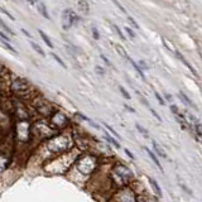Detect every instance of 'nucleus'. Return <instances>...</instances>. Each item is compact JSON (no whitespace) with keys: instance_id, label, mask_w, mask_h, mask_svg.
Returning a JSON list of instances; mask_svg holds the SVG:
<instances>
[{"instance_id":"nucleus-19","label":"nucleus","mask_w":202,"mask_h":202,"mask_svg":"<svg viewBox=\"0 0 202 202\" xmlns=\"http://www.w3.org/2000/svg\"><path fill=\"white\" fill-rule=\"evenodd\" d=\"M119 90H120V92L123 93V96H124V97H125L126 100H130V98H131V96H130V95L128 93V91H126V90H125V88H124L123 86H120V87H119Z\"/></svg>"},{"instance_id":"nucleus-2","label":"nucleus","mask_w":202,"mask_h":202,"mask_svg":"<svg viewBox=\"0 0 202 202\" xmlns=\"http://www.w3.org/2000/svg\"><path fill=\"white\" fill-rule=\"evenodd\" d=\"M10 90L17 95H22V93H25L30 90V85L25 80L18 78V80H14L10 83Z\"/></svg>"},{"instance_id":"nucleus-23","label":"nucleus","mask_w":202,"mask_h":202,"mask_svg":"<svg viewBox=\"0 0 202 202\" xmlns=\"http://www.w3.org/2000/svg\"><path fill=\"white\" fill-rule=\"evenodd\" d=\"M0 12H2V13H4V14H5L7 17H8V18H10V20H15V19H14V17H13V15H12L10 13H8V12H7V10H5L4 8H2V7H0Z\"/></svg>"},{"instance_id":"nucleus-24","label":"nucleus","mask_w":202,"mask_h":202,"mask_svg":"<svg viewBox=\"0 0 202 202\" xmlns=\"http://www.w3.org/2000/svg\"><path fill=\"white\" fill-rule=\"evenodd\" d=\"M155 97H157V100L159 101V104H160V105H165V101H164V98H163V97H162V96L158 93V92H155Z\"/></svg>"},{"instance_id":"nucleus-17","label":"nucleus","mask_w":202,"mask_h":202,"mask_svg":"<svg viewBox=\"0 0 202 202\" xmlns=\"http://www.w3.org/2000/svg\"><path fill=\"white\" fill-rule=\"evenodd\" d=\"M135 126H137V129H138V130H139V131L143 134V135H144L145 138H148V137H149V133H148V131H147V130H145L143 126H140L139 124H135Z\"/></svg>"},{"instance_id":"nucleus-1","label":"nucleus","mask_w":202,"mask_h":202,"mask_svg":"<svg viewBox=\"0 0 202 202\" xmlns=\"http://www.w3.org/2000/svg\"><path fill=\"white\" fill-rule=\"evenodd\" d=\"M76 164H77V168L81 171V173L87 176V174L92 173V171H93L95 164H96V158L92 157V155L86 154V155L80 157V160Z\"/></svg>"},{"instance_id":"nucleus-20","label":"nucleus","mask_w":202,"mask_h":202,"mask_svg":"<svg viewBox=\"0 0 202 202\" xmlns=\"http://www.w3.org/2000/svg\"><path fill=\"white\" fill-rule=\"evenodd\" d=\"M52 57H53V58L57 61V63H59V64L63 67V68H66V64H64V62H63V61H62V59H61V58H59V57H58L56 53H52Z\"/></svg>"},{"instance_id":"nucleus-30","label":"nucleus","mask_w":202,"mask_h":202,"mask_svg":"<svg viewBox=\"0 0 202 202\" xmlns=\"http://www.w3.org/2000/svg\"><path fill=\"white\" fill-rule=\"evenodd\" d=\"M128 20H129V22H130V23H131V24H133V25H134V27H135V28H137V29H138V28H139V25H138V24H137V23H135V20H134V19H133V18H129V19H128Z\"/></svg>"},{"instance_id":"nucleus-13","label":"nucleus","mask_w":202,"mask_h":202,"mask_svg":"<svg viewBox=\"0 0 202 202\" xmlns=\"http://www.w3.org/2000/svg\"><path fill=\"white\" fill-rule=\"evenodd\" d=\"M178 96H179V98H182V100L184 101V103H186L188 106H192V108H194V109H196V106L193 105V103H192V101H191V100H189V98H188L183 92H179V93H178Z\"/></svg>"},{"instance_id":"nucleus-4","label":"nucleus","mask_w":202,"mask_h":202,"mask_svg":"<svg viewBox=\"0 0 202 202\" xmlns=\"http://www.w3.org/2000/svg\"><path fill=\"white\" fill-rule=\"evenodd\" d=\"M37 111L39 114H42V115H52L51 114L52 108H51V105L48 103H46V101H44V103H42V105L37 106Z\"/></svg>"},{"instance_id":"nucleus-10","label":"nucleus","mask_w":202,"mask_h":202,"mask_svg":"<svg viewBox=\"0 0 202 202\" xmlns=\"http://www.w3.org/2000/svg\"><path fill=\"white\" fill-rule=\"evenodd\" d=\"M153 148H154V150L157 152V154H158V155H160V157H163V158H167L165 152H164V150H163L158 144H157V142H154V140H153Z\"/></svg>"},{"instance_id":"nucleus-6","label":"nucleus","mask_w":202,"mask_h":202,"mask_svg":"<svg viewBox=\"0 0 202 202\" xmlns=\"http://www.w3.org/2000/svg\"><path fill=\"white\" fill-rule=\"evenodd\" d=\"M129 61H130V63L133 64V67H134V68H135V71L139 73V76L143 78V80H145V76H144V72H143V70L140 68V67H139V64L138 63H135V61H133L131 58H129Z\"/></svg>"},{"instance_id":"nucleus-35","label":"nucleus","mask_w":202,"mask_h":202,"mask_svg":"<svg viewBox=\"0 0 202 202\" xmlns=\"http://www.w3.org/2000/svg\"><path fill=\"white\" fill-rule=\"evenodd\" d=\"M22 32H23V33H24V34H25V36H27V37H29V38H30V34H29V33H28V32H27V30H25V29H22Z\"/></svg>"},{"instance_id":"nucleus-15","label":"nucleus","mask_w":202,"mask_h":202,"mask_svg":"<svg viewBox=\"0 0 202 202\" xmlns=\"http://www.w3.org/2000/svg\"><path fill=\"white\" fill-rule=\"evenodd\" d=\"M111 25H113V28L115 29V32L118 33V36H119V37H120V38H121L123 41H126V38H125V36L123 34V32L120 30V28H119V27H118L116 24H114V23H111Z\"/></svg>"},{"instance_id":"nucleus-29","label":"nucleus","mask_w":202,"mask_h":202,"mask_svg":"<svg viewBox=\"0 0 202 202\" xmlns=\"http://www.w3.org/2000/svg\"><path fill=\"white\" fill-rule=\"evenodd\" d=\"M100 57H101V59H104V62H105V63H106L108 66H111V63H110V61H109V59H108V58H106V57H105L104 54H101Z\"/></svg>"},{"instance_id":"nucleus-27","label":"nucleus","mask_w":202,"mask_h":202,"mask_svg":"<svg viewBox=\"0 0 202 202\" xmlns=\"http://www.w3.org/2000/svg\"><path fill=\"white\" fill-rule=\"evenodd\" d=\"M113 3H114V4H115V5H116L121 12H124V13H125V9L123 8V5H121V4H119V3H118V0H113Z\"/></svg>"},{"instance_id":"nucleus-25","label":"nucleus","mask_w":202,"mask_h":202,"mask_svg":"<svg viewBox=\"0 0 202 202\" xmlns=\"http://www.w3.org/2000/svg\"><path fill=\"white\" fill-rule=\"evenodd\" d=\"M149 110H150V113L153 114V116H154V118H155V119H157L158 121H162V118H160V116H159V115L157 114V111H155L154 109H152V108H149Z\"/></svg>"},{"instance_id":"nucleus-36","label":"nucleus","mask_w":202,"mask_h":202,"mask_svg":"<svg viewBox=\"0 0 202 202\" xmlns=\"http://www.w3.org/2000/svg\"><path fill=\"white\" fill-rule=\"evenodd\" d=\"M165 97H167V100H169V101H171V100H172V97H171V96H169V95H165Z\"/></svg>"},{"instance_id":"nucleus-5","label":"nucleus","mask_w":202,"mask_h":202,"mask_svg":"<svg viewBox=\"0 0 202 202\" xmlns=\"http://www.w3.org/2000/svg\"><path fill=\"white\" fill-rule=\"evenodd\" d=\"M144 149H145V152H147V153L149 154V157H150V159H152V160H153V162L155 163V165H157V167L159 168V169H160L162 172H163V168H162V165H160V163H159V160H158V158L155 157V153H154V152H152V150H150V149H148V148H144Z\"/></svg>"},{"instance_id":"nucleus-12","label":"nucleus","mask_w":202,"mask_h":202,"mask_svg":"<svg viewBox=\"0 0 202 202\" xmlns=\"http://www.w3.org/2000/svg\"><path fill=\"white\" fill-rule=\"evenodd\" d=\"M78 7H80V9H81L85 14H88L90 8H88V4L85 2V0H80V2H78Z\"/></svg>"},{"instance_id":"nucleus-21","label":"nucleus","mask_w":202,"mask_h":202,"mask_svg":"<svg viewBox=\"0 0 202 202\" xmlns=\"http://www.w3.org/2000/svg\"><path fill=\"white\" fill-rule=\"evenodd\" d=\"M125 32L128 33V34H129V37H130L131 39H134V38H135V33H134V30H133L131 28L126 27V28H125Z\"/></svg>"},{"instance_id":"nucleus-22","label":"nucleus","mask_w":202,"mask_h":202,"mask_svg":"<svg viewBox=\"0 0 202 202\" xmlns=\"http://www.w3.org/2000/svg\"><path fill=\"white\" fill-rule=\"evenodd\" d=\"M106 139H108V140H109V142H110L111 144H114V145H115L116 148H120V144L118 143V140H115V139H113L111 137H109V135H108V134H106Z\"/></svg>"},{"instance_id":"nucleus-18","label":"nucleus","mask_w":202,"mask_h":202,"mask_svg":"<svg viewBox=\"0 0 202 202\" xmlns=\"http://www.w3.org/2000/svg\"><path fill=\"white\" fill-rule=\"evenodd\" d=\"M104 126H105V128H106V129H108V130H109V131H110V133L113 134V135H114V137H116V138H119V134H118V133H116V131H115V130H114V129H113V128H111V126H110L109 124H106V123H104Z\"/></svg>"},{"instance_id":"nucleus-3","label":"nucleus","mask_w":202,"mask_h":202,"mask_svg":"<svg viewBox=\"0 0 202 202\" xmlns=\"http://www.w3.org/2000/svg\"><path fill=\"white\" fill-rule=\"evenodd\" d=\"M63 28L64 29H70L73 24H77V23H80V17H77L72 10H70V9H66L64 12H63Z\"/></svg>"},{"instance_id":"nucleus-26","label":"nucleus","mask_w":202,"mask_h":202,"mask_svg":"<svg viewBox=\"0 0 202 202\" xmlns=\"http://www.w3.org/2000/svg\"><path fill=\"white\" fill-rule=\"evenodd\" d=\"M92 34H93V38H95V39H98V38H100L98 32H97V29H96V28H92Z\"/></svg>"},{"instance_id":"nucleus-11","label":"nucleus","mask_w":202,"mask_h":202,"mask_svg":"<svg viewBox=\"0 0 202 202\" xmlns=\"http://www.w3.org/2000/svg\"><path fill=\"white\" fill-rule=\"evenodd\" d=\"M149 182H150V184L153 186V188H154V191L157 192V194L160 197L162 196V189H160V187H159V184L157 183V181L155 179H152V178H149Z\"/></svg>"},{"instance_id":"nucleus-16","label":"nucleus","mask_w":202,"mask_h":202,"mask_svg":"<svg viewBox=\"0 0 202 202\" xmlns=\"http://www.w3.org/2000/svg\"><path fill=\"white\" fill-rule=\"evenodd\" d=\"M115 47H116V51L119 52V54H120V56H123L124 58H126V59H129V56L126 54V52H125V49H124V48H123L121 46H119V44H116Z\"/></svg>"},{"instance_id":"nucleus-8","label":"nucleus","mask_w":202,"mask_h":202,"mask_svg":"<svg viewBox=\"0 0 202 202\" xmlns=\"http://www.w3.org/2000/svg\"><path fill=\"white\" fill-rule=\"evenodd\" d=\"M38 33H39V34H41V37L43 38V41H44V43L49 47V48H53V44H52V42H51V39L48 38V36L46 34V33L43 32V30H41V29H38Z\"/></svg>"},{"instance_id":"nucleus-37","label":"nucleus","mask_w":202,"mask_h":202,"mask_svg":"<svg viewBox=\"0 0 202 202\" xmlns=\"http://www.w3.org/2000/svg\"><path fill=\"white\" fill-rule=\"evenodd\" d=\"M2 68H3V66H2V63H0V71H2Z\"/></svg>"},{"instance_id":"nucleus-34","label":"nucleus","mask_w":202,"mask_h":202,"mask_svg":"<svg viewBox=\"0 0 202 202\" xmlns=\"http://www.w3.org/2000/svg\"><path fill=\"white\" fill-rule=\"evenodd\" d=\"M125 108H126L129 111H131V113H135V110H134L133 108H130V106H128V105H125Z\"/></svg>"},{"instance_id":"nucleus-7","label":"nucleus","mask_w":202,"mask_h":202,"mask_svg":"<svg viewBox=\"0 0 202 202\" xmlns=\"http://www.w3.org/2000/svg\"><path fill=\"white\" fill-rule=\"evenodd\" d=\"M38 12H39L46 19H49V18H51L49 14H48V12H47V8H46V5H44L43 3H39V4H38Z\"/></svg>"},{"instance_id":"nucleus-9","label":"nucleus","mask_w":202,"mask_h":202,"mask_svg":"<svg viewBox=\"0 0 202 202\" xmlns=\"http://www.w3.org/2000/svg\"><path fill=\"white\" fill-rule=\"evenodd\" d=\"M176 54H177V57H178V58H179V59H181V61H182V62H183V63H184V64H186V66L188 67V68L191 70V72H192V73H193L194 76H197V72H196V70H194L193 67H192V66H191V64H189V63H188V62H187V61L184 59V57H182V56H181V54H179V53H178L177 51H176Z\"/></svg>"},{"instance_id":"nucleus-31","label":"nucleus","mask_w":202,"mask_h":202,"mask_svg":"<svg viewBox=\"0 0 202 202\" xmlns=\"http://www.w3.org/2000/svg\"><path fill=\"white\" fill-rule=\"evenodd\" d=\"M125 153H126V154H128V155H129V157H130V158H131V159H134V155H133V154H131V152H130V150H129V149H125Z\"/></svg>"},{"instance_id":"nucleus-14","label":"nucleus","mask_w":202,"mask_h":202,"mask_svg":"<svg viewBox=\"0 0 202 202\" xmlns=\"http://www.w3.org/2000/svg\"><path fill=\"white\" fill-rule=\"evenodd\" d=\"M30 46L33 47V49H34V51H36L37 53H39L41 56H46L44 51H43V49H42V48H41V47H39V46L37 44V43H34V42H33V41H30Z\"/></svg>"},{"instance_id":"nucleus-28","label":"nucleus","mask_w":202,"mask_h":202,"mask_svg":"<svg viewBox=\"0 0 202 202\" xmlns=\"http://www.w3.org/2000/svg\"><path fill=\"white\" fill-rule=\"evenodd\" d=\"M96 72H97L98 75H104V73H105V71H104V68H101V67H98V66L96 67Z\"/></svg>"},{"instance_id":"nucleus-33","label":"nucleus","mask_w":202,"mask_h":202,"mask_svg":"<svg viewBox=\"0 0 202 202\" xmlns=\"http://www.w3.org/2000/svg\"><path fill=\"white\" fill-rule=\"evenodd\" d=\"M139 64H140V66H143L144 68H148V66H147V64L144 63V61H140V62H139Z\"/></svg>"},{"instance_id":"nucleus-32","label":"nucleus","mask_w":202,"mask_h":202,"mask_svg":"<svg viewBox=\"0 0 202 202\" xmlns=\"http://www.w3.org/2000/svg\"><path fill=\"white\" fill-rule=\"evenodd\" d=\"M27 2H28V3L30 4V5H34V4H36V3L38 2V0H27Z\"/></svg>"}]
</instances>
